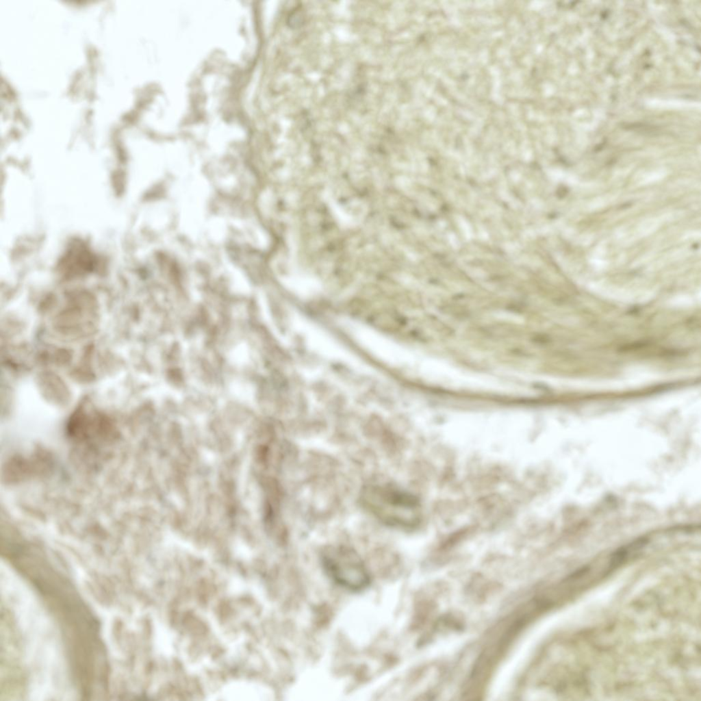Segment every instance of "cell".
<instances>
[{
  "label": "cell",
  "instance_id": "cell-2",
  "mask_svg": "<svg viewBox=\"0 0 701 701\" xmlns=\"http://www.w3.org/2000/svg\"><path fill=\"white\" fill-rule=\"evenodd\" d=\"M322 568L339 587L357 592L369 586L371 578L365 563L357 553L343 546H329L321 553Z\"/></svg>",
  "mask_w": 701,
  "mask_h": 701
},
{
  "label": "cell",
  "instance_id": "cell-1",
  "mask_svg": "<svg viewBox=\"0 0 701 701\" xmlns=\"http://www.w3.org/2000/svg\"><path fill=\"white\" fill-rule=\"evenodd\" d=\"M360 498L369 513L389 526L409 528L419 522L418 498L393 483L370 482L362 488Z\"/></svg>",
  "mask_w": 701,
  "mask_h": 701
},
{
  "label": "cell",
  "instance_id": "cell-3",
  "mask_svg": "<svg viewBox=\"0 0 701 701\" xmlns=\"http://www.w3.org/2000/svg\"><path fill=\"white\" fill-rule=\"evenodd\" d=\"M288 23L291 27L298 28L305 22V14L301 6L294 8L288 16Z\"/></svg>",
  "mask_w": 701,
  "mask_h": 701
}]
</instances>
